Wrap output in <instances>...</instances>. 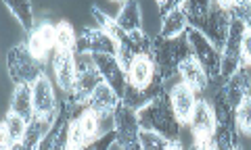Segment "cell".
<instances>
[{
    "mask_svg": "<svg viewBox=\"0 0 251 150\" xmlns=\"http://www.w3.org/2000/svg\"><path fill=\"white\" fill-rule=\"evenodd\" d=\"M117 142V136H115V129H109L105 131L103 136H99L97 140H92L88 142L82 150H111V146Z\"/></svg>",
    "mask_w": 251,
    "mask_h": 150,
    "instance_id": "32",
    "label": "cell"
},
{
    "mask_svg": "<svg viewBox=\"0 0 251 150\" xmlns=\"http://www.w3.org/2000/svg\"><path fill=\"white\" fill-rule=\"evenodd\" d=\"M168 142H170V140H166L163 136H159V133L140 129V146H143V150H166Z\"/></svg>",
    "mask_w": 251,
    "mask_h": 150,
    "instance_id": "31",
    "label": "cell"
},
{
    "mask_svg": "<svg viewBox=\"0 0 251 150\" xmlns=\"http://www.w3.org/2000/svg\"><path fill=\"white\" fill-rule=\"evenodd\" d=\"M234 150H241V146H237V148H234Z\"/></svg>",
    "mask_w": 251,
    "mask_h": 150,
    "instance_id": "40",
    "label": "cell"
},
{
    "mask_svg": "<svg viewBox=\"0 0 251 150\" xmlns=\"http://www.w3.org/2000/svg\"><path fill=\"white\" fill-rule=\"evenodd\" d=\"M15 115H19L21 119H25L27 123L34 119V98H31V86H15L11 108Z\"/></svg>",
    "mask_w": 251,
    "mask_h": 150,
    "instance_id": "24",
    "label": "cell"
},
{
    "mask_svg": "<svg viewBox=\"0 0 251 150\" xmlns=\"http://www.w3.org/2000/svg\"><path fill=\"white\" fill-rule=\"evenodd\" d=\"M245 27H247V31H251V13H249V17L245 21Z\"/></svg>",
    "mask_w": 251,
    "mask_h": 150,
    "instance_id": "37",
    "label": "cell"
},
{
    "mask_svg": "<svg viewBox=\"0 0 251 150\" xmlns=\"http://www.w3.org/2000/svg\"><path fill=\"white\" fill-rule=\"evenodd\" d=\"M54 42H57V25L44 21L31 31L25 44L31 52V57L44 65L46 59H49V52L54 50Z\"/></svg>",
    "mask_w": 251,
    "mask_h": 150,
    "instance_id": "16",
    "label": "cell"
},
{
    "mask_svg": "<svg viewBox=\"0 0 251 150\" xmlns=\"http://www.w3.org/2000/svg\"><path fill=\"white\" fill-rule=\"evenodd\" d=\"M113 129L117 136V146H122L124 150H143V146H140V125L134 108L120 102V107L113 113Z\"/></svg>",
    "mask_w": 251,
    "mask_h": 150,
    "instance_id": "9",
    "label": "cell"
},
{
    "mask_svg": "<svg viewBox=\"0 0 251 150\" xmlns=\"http://www.w3.org/2000/svg\"><path fill=\"white\" fill-rule=\"evenodd\" d=\"M241 69H245L251 75V31H247L243 40V52H241Z\"/></svg>",
    "mask_w": 251,
    "mask_h": 150,
    "instance_id": "33",
    "label": "cell"
},
{
    "mask_svg": "<svg viewBox=\"0 0 251 150\" xmlns=\"http://www.w3.org/2000/svg\"><path fill=\"white\" fill-rule=\"evenodd\" d=\"M75 52L80 54H115L117 57V44L109 34H105L100 27H84L77 34Z\"/></svg>",
    "mask_w": 251,
    "mask_h": 150,
    "instance_id": "12",
    "label": "cell"
},
{
    "mask_svg": "<svg viewBox=\"0 0 251 150\" xmlns=\"http://www.w3.org/2000/svg\"><path fill=\"white\" fill-rule=\"evenodd\" d=\"M249 84H251V75L245 69H239L230 80H226L222 86H220L218 92L232 108H237L241 102L249 96Z\"/></svg>",
    "mask_w": 251,
    "mask_h": 150,
    "instance_id": "18",
    "label": "cell"
},
{
    "mask_svg": "<svg viewBox=\"0 0 251 150\" xmlns=\"http://www.w3.org/2000/svg\"><path fill=\"white\" fill-rule=\"evenodd\" d=\"M249 96H251V84H249Z\"/></svg>",
    "mask_w": 251,
    "mask_h": 150,
    "instance_id": "39",
    "label": "cell"
},
{
    "mask_svg": "<svg viewBox=\"0 0 251 150\" xmlns=\"http://www.w3.org/2000/svg\"><path fill=\"white\" fill-rule=\"evenodd\" d=\"M126 77H128V86L134 90H147L159 80V73H157V65L153 61V54H138V57L132 61V65L126 71Z\"/></svg>",
    "mask_w": 251,
    "mask_h": 150,
    "instance_id": "13",
    "label": "cell"
},
{
    "mask_svg": "<svg viewBox=\"0 0 251 150\" xmlns=\"http://www.w3.org/2000/svg\"><path fill=\"white\" fill-rule=\"evenodd\" d=\"M111 150H124V148H122V146H117V144H113V146H111Z\"/></svg>",
    "mask_w": 251,
    "mask_h": 150,
    "instance_id": "38",
    "label": "cell"
},
{
    "mask_svg": "<svg viewBox=\"0 0 251 150\" xmlns=\"http://www.w3.org/2000/svg\"><path fill=\"white\" fill-rule=\"evenodd\" d=\"M188 128L193 131L195 146H211V138H214V131H216V113L211 102L197 100V107H195V113Z\"/></svg>",
    "mask_w": 251,
    "mask_h": 150,
    "instance_id": "10",
    "label": "cell"
},
{
    "mask_svg": "<svg viewBox=\"0 0 251 150\" xmlns=\"http://www.w3.org/2000/svg\"><path fill=\"white\" fill-rule=\"evenodd\" d=\"M186 38L191 44V54L199 61V65L205 69V73L209 75V82H220V67H222V52H220L214 44H211L199 29H195L188 25L186 27Z\"/></svg>",
    "mask_w": 251,
    "mask_h": 150,
    "instance_id": "7",
    "label": "cell"
},
{
    "mask_svg": "<svg viewBox=\"0 0 251 150\" xmlns=\"http://www.w3.org/2000/svg\"><path fill=\"white\" fill-rule=\"evenodd\" d=\"M180 9L184 11L186 19H188V25L199 29L220 52L224 50V44H226V40H228L232 17L228 15V11L224 9L222 2L184 0V2L180 4Z\"/></svg>",
    "mask_w": 251,
    "mask_h": 150,
    "instance_id": "1",
    "label": "cell"
},
{
    "mask_svg": "<svg viewBox=\"0 0 251 150\" xmlns=\"http://www.w3.org/2000/svg\"><path fill=\"white\" fill-rule=\"evenodd\" d=\"M52 67L59 88L69 96L75 86V52H54Z\"/></svg>",
    "mask_w": 251,
    "mask_h": 150,
    "instance_id": "19",
    "label": "cell"
},
{
    "mask_svg": "<svg viewBox=\"0 0 251 150\" xmlns=\"http://www.w3.org/2000/svg\"><path fill=\"white\" fill-rule=\"evenodd\" d=\"M180 2H159V11H161V17H166V15H170L174 9H178Z\"/></svg>",
    "mask_w": 251,
    "mask_h": 150,
    "instance_id": "34",
    "label": "cell"
},
{
    "mask_svg": "<svg viewBox=\"0 0 251 150\" xmlns=\"http://www.w3.org/2000/svg\"><path fill=\"white\" fill-rule=\"evenodd\" d=\"M136 117H138L140 129L155 131L166 140H180V129H182V125H180V121L174 115L168 90L163 94H159L155 100H151L147 107L136 110Z\"/></svg>",
    "mask_w": 251,
    "mask_h": 150,
    "instance_id": "2",
    "label": "cell"
},
{
    "mask_svg": "<svg viewBox=\"0 0 251 150\" xmlns=\"http://www.w3.org/2000/svg\"><path fill=\"white\" fill-rule=\"evenodd\" d=\"M168 94H170L172 108H174V115L180 121V125H191L195 107H197V94H195V90L188 88L184 82H178L168 90Z\"/></svg>",
    "mask_w": 251,
    "mask_h": 150,
    "instance_id": "15",
    "label": "cell"
},
{
    "mask_svg": "<svg viewBox=\"0 0 251 150\" xmlns=\"http://www.w3.org/2000/svg\"><path fill=\"white\" fill-rule=\"evenodd\" d=\"M90 11H92V15H94V19H97L99 27L103 29L105 34H109V36H111L113 40H115V44H120V42H122V38L126 36V31H124L120 25H117V23H115V19H111V17H109V15H105L103 11L99 9V6H92Z\"/></svg>",
    "mask_w": 251,
    "mask_h": 150,
    "instance_id": "29",
    "label": "cell"
},
{
    "mask_svg": "<svg viewBox=\"0 0 251 150\" xmlns=\"http://www.w3.org/2000/svg\"><path fill=\"white\" fill-rule=\"evenodd\" d=\"M115 23L126 31V34H130V31H140L143 19H140V6H138V2H134V0L124 2L120 13H117V17H115Z\"/></svg>",
    "mask_w": 251,
    "mask_h": 150,
    "instance_id": "26",
    "label": "cell"
},
{
    "mask_svg": "<svg viewBox=\"0 0 251 150\" xmlns=\"http://www.w3.org/2000/svg\"><path fill=\"white\" fill-rule=\"evenodd\" d=\"M77 34L74 31L72 23L59 21L57 23V42H54V52H75Z\"/></svg>",
    "mask_w": 251,
    "mask_h": 150,
    "instance_id": "27",
    "label": "cell"
},
{
    "mask_svg": "<svg viewBox=\"0 0 251 150\" xmlns=\"http://www.w3.org/2000/svg\"><path fill=\"white\" fill-rule=\"evenodd\" d=\"M103 82L105 80H103V75H100V71L97 69V65H94L92 54L75 52V86H74V92L67 96L69 107L74 108V117L88 105L94 90Z\"/></svg>",
    "mask_w": 251,
    "mask_h": 150,
    "instance_id": "4",
    "label": "cell"
},
{
    "mask_svg": "<svg viewBox=\"0 0 251 150\" xmlns=\"http://www.w3.org/2000/svg\"><path fill=\"white\" fill-rule=\"evenodd\" d=\"M178 75L182 77V82L188 88L195 90V94H203L209 86V75L205 73V69L199 65V61L193 54L186 61H182V65L178 67Z\"/></svg>",
    "mask_w": 251,
    "mask_h": 150,
    "instance_id": "20",
    "label": "cell"
},
{
    "mask_svg": "<svg viewBox=\"0 0 251 150\" xmlns=\"http://www.w3.org/2000/svg\"><path fill=\"white\" fill-rule=\"evenodd\" d=\"M120 102H122V98L115 94V90L103 82L94 90V94L90 96L86 107H88L100 121H105V119H113V113H115V108L120 107Z\"/></svg>",
    "mask_w": 251,
    "mask_h": 150,
    "instance_id": "17",
    "label": "cell"
},
{
    "mask_svg": "<svg viewBox=\"0 0 251 150\" xmlns=\"http://www.w3.org/2000/svg\"><path fill=\"white\" fill-rule=\"evenodd\" d=\"M191 150H214V148H211V146H195V144H193Z\"/></svg>",
    "mask_w": 251,
    "mask_h": 150,
    "instance_id": "36",
    "label": "cell"
},
{
    "mask_svg": "<svg viewBox=\"0 0 251 150\" xmlns=\"http://www.w3.org/2000/svg\"><path fill=\"white\" fill-rule=\"evenodd\" d=\"M27 129V121L21 119L19 115H15L13 110L6 113V117L2 119V128H0V142H2V150H9L15 144H21L23 136H25Z\"/></svg>",
    "mask_w": 251,
    "mask_h": 150,
    "instance_id": "21",
    "label": "cell"
},
{
    "mask_svg": "<svg viewBox=\"0 0 251 150\" xmlns=\"http://www.w3.org/2000/svg\"><path fill=\"white\" fill-rule=\"evenodd\" d=\"M166 150H184V146H182V142H180V140H170Z\"/></svg>",
    "mask_w": 251,
    "mask_h": 150,
    "instance_id": "35",
    "label": "cell"
},
{
    "mask_svg": "<svg viewBox=\"0 0 251 150\" xmlns=\"http://www.w3.org/2000/svg\"><path fill=\"white\" fill-rule=\"evenodd\" d=\"M211 107H214L216 113V131L214 138H211V148L234 150L239 146V129H237V119H234V108L220 96V92L214 94Z\"/></svg>",
    "mask_w": 251,
    "mask_h": 150,
    "instance_id": "5",
    "label": "cell"
},
{
    "mask_svg": "<svg viewBox=\"0 0 251 150\" xmlns=\"http://www.w3.org/2000/svg\"><path fill=\"white\" fill-rule=\"evenodd\" d=\"M234 119H237L239 133L251 136V96H247L237 108H234Z\"/></svg>",
    "mask_w": 251,
    "mask_h": 150,
    "instance_id": "30",
    "label": "cell"
},
{
    "mask_svg": "<svg viewBox=\"0 0 251 150\" xmlns=\"http://www.w3.org/2000/svg\"><path fill=\"white\" fill-rule=\"evenodd\" d=\"M182 4V2H180ZM188 27V19H186V15L184 11L180 9H174L170 15H166V17H161V29H159V36L161 38H168V40H172V38H178V36H182L184 31Z\"/></svg>",
    "mask_w": 251,
    "mask_h": 150,
    "instance_id": "25",
    "label": "cell"
},
{
    "mask_svg": "<svg viewBox=\"0 0 251 150\" xmlns=\"http://www.w3.org/2000/svg\"><path fill=\"white\" fill-rule=\"evenodd\" d=\"M52 125H54V121L42 119V117L34 115V119H31V121L27 123L25 136H23V142H21L23 150H38V148H40L44 136L50 131Z\"/></svg>",
    "mask_w": 251,
    "mask_h": 150,
    "instance_id": "23",
    "label": "cell"
},
{
    "mask_svg": "<svg viewBox=\"0 0 251 150\" xmlns=\"http://www.w3.org/2000/svg\"><path fill=\"white\" fill-rule=\"evenodd\" d=\"M163 92H166V82H163L161 77L151 86V88H147V90H134V88H130V86H126V92H124L122 102H124V105H128L130 108L140 110V108L147 107L149 102L155 100Z\"/></svg>",
    "mask_w": 251,
    "mask_h": 150,
    "instance_id": "22",
    "label": "cell"
},
{
    "mask_svg": "<svg viewBox=\"0 0 251 150\" xmlns=\"http://www.w3.org/2000/svg\"><path fill=\"white\" fill-rule=\"evenodd\" d=\"M151 54L157 65V73L161 75L163 82H170L174 75H178V67L182 65V61L191 57V44H188L186 34L172 38V40L155 36Z\"/></svg>",
    "mask_w": 251,
    "mask_h": 150,
    "instance_id": "3",
    "label": "cell"
},
{
    "mask_svg": "<svg viewBox=\"0 0 251 150\" xmlns=\"http://www.w3.org/2000/svg\"><path fill=\"white\" fill-rule=\"evenodd\" d=\"M6 67L15 86H34L44 75V65L31 57L27 44H17L6 52Z\"/></svg>",
    "mask_w": 251,
    "mask_h": 150,
    "instance_id": "6",
    "label": "cell"
},
{
    "mask_svg": "<svg viewBox=\"0 0 251 150\" xmlns=\"http://www.w3.org/2000/svg\"><path fill=\"white\" fill-rule=\"evenodd\" d=\"M6 9H9L15 17H17V21L21 23V27L27 31V34H31L36 27H34V15H31V2H11V0H6Z\"/></svg>",
    "mask_w": 251,
    "mask_h": 150,
    "instance_id": "28",
    "label": "cell"
},
{
    "mask_svg": "<svg viewBox=\"0 0 251 150\" xmlns=\"http://www.w3.org/2000/svg\"><path fill=\"white\" fill-rule=\"evenodd\" d=\"M247 36L245 23L239 19L230 21V31H228V40L224 44L222 50V67H220V82H226L241 69V52H243V40Z\"/></svg>",
    "mask_w": 251,
    "mask_h": 150,
    "instance_id": "8",
    "label": "cell"
},
{
    "mask_svg": "<svg viewBox=\"0 0 251 150\" xmlns=\"http://www.w3.org/2000/svg\"><path fill=\"white\" fill-rule=\"evenodd\" d=\"M92 61H94V65H97V69L100 71V75H103L105 84H109L115 90L117 96L124 98L128 77H126V71L115 54H92Z\"/></svg>",
    "mask_w": 251,
    "mask_h": 150,
    "instance_id": "14",
    "label": "cell"
},
{
    "mask_svg": "<svg viewBox=\"0 0 251 150\" xmlns=\"http://www.w3.org/2000/svg\"><path fill=\"white\" fill-rule=\"evenodd\" d=\"M31 98H34V113L42 119L57 121V117L61 113V105L54 96V88L50 80L46 75H42L34 86H31Z\"/></svg>",
    "mask_w": 251,
    "mask_h": 150,
    "instance_id": "11",
    "label": "cell"
}]
</instances>
